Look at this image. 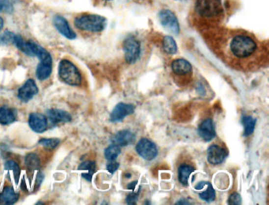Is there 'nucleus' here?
Segmentation results:
<instances>
[{"label":"nucleus","instance_id":"2","mask_svg":"<svg viewBox=\"0 0 269 205\" xmlns=\"http://www.w3.org/2000/svg\"><path fill=\"white\" fill-rule=\"evenodd\" d=\"M106 18L97 14H84L75 19V24L81 30L88 32H102L107 26Z\"/></svg>","mask_w":269,"mask_h":205},{"label":"nucleus","instance_id":"9","mask_svg":"<svg viewBox=\"0 0 269 205\" xmlns=\"http://www.w3.org/2000/svg\"><path fill=\"white\" fill-rule=\"evenodd\" d=\"M39 89L36 82L32 79H28L18 90V97L22 102L31 101L38 93Z\"/></svg>","mask_w":269,"mask_h":205},{"label":"nucleus","instance_id":"13","mask_svg":"<svg viewBox=\"0 0 269 205\" xmlns=\"http://www.w3.org/2000/svg\"><path fill=\"white\" fill-rule=\"evenodd\" d=\"M197 132H198L199 136L203 139L204 141H207V142L211 141L215 137V129L213 121L211 119L204 120L199 125Z\"/></svg>","mask_w":269,"mask_h":205},{"label":"nucleus","instance_id":"17","mask_svg":"<svg viewBox=\"0 0 269 205\" xmlns=\"http://www.w3.org/2000/svg\"><path fill=\"white\" fill-rule=\"evenodd\" d=\"M18 116L16 110L8 106L0 107V124L2 126L10 125L15 122Z\"/></svg>","mask_w":269,"mask_h":205},{"label":"nucleus","instance_id":"7","mask_svg":"<svg viewBox=\"0 0 269 205\" xmlns=\"http://www.w3.org/2000/svg\"><path fill=\"white\" fill-rule=\"evenodd\" d=\"M159 18L163 28L173 34H179L180 32L179 21L172 11L169 10H161L159 14Z\"/></svg>","mask_w":269,"mask_h":205},{"label":"nucleus","instance_id":"10","mask_svg":"<svg viewBox=\"0 0 269 205\" xmlns=\"http://www.w3.org/2000/svg\"><path fill=\"white\" fill-rule=\"evenodd\" d=\"M53 24L58 32L61 33L62 36H65L66 38L69 39V40H75L76 38V33L70 26L66 18L60 16V15H55L53 18Z\"/></svg>","mask_w":269,"mask_h":205},{"label":"nucleus","instance_id":"1","mask_svg":"<svg viewBox=\"0 0 269 205\" xmlns=\"http://www.w3.org/2000/svg\"><path fill=\"white\" fill-rule=\"evenodd\" d=\"M257 50L255 41L247 36H235L231 43V51L235 57L239 58H247Z\"/></svg>","mask_w":269,"mask_h":205},{"label":"nucleus","instance_id":"5","mask_svg":"<svg viewBox=\"0 0 269 205\" xmlns=\"http://www.w3.org/2000/svg\"><path fill=\"white\" fill-rule=\"evenodd\" d=\"M221 8L219 0H197L196 5L197 13L205 17L216 16Z\"/></svg>","mask_w":269,"mask_h":205},{"label":"nucleus","instance_id":"12","mask_svg":"<svg viewBox=\"0 0 269 205\" xmlns=\"http://www.w3.org/2000/svg\"><path fill=\"white\" fill-rule=\"evenodd\" d=\"M226 156H227V153L225 149L219 145H211L208 149V161L213 165H218L223 163Z\"/></svg>","mask_w":269,"mask_h":205},{"label":"nucleus","instance_id":"15","mask_svg":"<svg viewBox=\"0 0 269 205\" xmlns=\"http://www.w3.org/2000/svg\"><path fill=\"white\" fill-rule=\"evenodd\" d=\"M135 134L132 133L131 130L124 129V130L119 131L115 133L111 138V142L114 145H119L120 147H124L127 145H131L135 141Z\"/></svg>","mask_w":269,"mask_h":205},{"label":"nucleus","instance_id":"37","mask_svg":"<svg viewBox=\"0 0 269 205\" xmlns=\"http://www.w3.org/2000/svg\"><path fill=\"white\" fill-rule=\"evenodd\" d=\"M44 174L43 173H39L38 175H37V180H36V185H40V183H41V181L44 180Z\"/></svg>","mask_w":269,"mask_h":205},{"label":"nucleus","instance_id":"3","mask_svg":"<svg viewBox=\"0 0 269 205\" xmlns=\"http://www.w3.org/2000/svg\"><path fill=\"white\" fill-rule=\"evenodd\" d=\"M58 75L65 83L71 86H79L81 83V76L79 69L71 61L63 59L58 66Z\"/></svg>","mask_w":269,"mask_h":205},{"label":"nucleus","instance_id":"36","mask_svg":"<svg viewBox=\"0 0 269 205\" xmlns=\"http://www.w3.org/2000/svg\"><path fill=\"white\" fill-rule=\"evenodd\" d=\"M137 185V181H134L133 182L130 183L128 185H127V189H131V190H134L136 189V186Z\"/></svg>","mask_w":269,"mask_h":205},{"label":"nucleus","instance_id":"34","mask_svg":"<svg viewBox=\"0 0 269 205\" xmlns=\"http://www.w3.org/2000/svg\"><path fill=\"white\" fill-rule=\"evenodd\" d=\"M119 163L118 162H115V160L110 161V163H108L107 165V170L108 171L109 173L112 174L115 173L117 170L119 169Z\"/></svg>","mask_w":269,"mask_h":205},{"label":"nucleus","instance_id":"6","mask_svg":"<svg viewBox=\"0 0 269 205\" xmlns=\"http://www.w3.org/2000/svg\"><path fill=\"white\" fill-rule=\"evenodd\" d=\"M136 151L141 158L148 161L153 160L158 155V150L156 145L147 138L141 139L137 142Z\"/></svg>","mask_w":269,"mask_h":205},{"label":"nucleus","instance_id":"25","mask_svg":"<svg viewBox=\"0 0 269 205\" xmlns=\"http://www.w3.org/2000/svg\"><path fill=\"white\" fill-rule=\"evenodd\" d=\"M163 49L167 54H176L178 47H177L175 39L173 38L172 36H165L163 40Z\"/></svg>","mask_w":269,"mask_h":205},{"label":"nucleus","instance_id":"4","mask_svg":"<svg viewBox=\"0 0 269 205\" xmlns=\"http://www.w3.org/2000/svg\"><path fill=\"white\" fill-rule=\"evenodd\" d=\"M125 58L129 64L137 63L141 56V44L134 37H128L123 42Z\"/></svg>","mask_w":269,"mask_h":205},{"label":"nucleus","instance_id":"14","mask_svg":"<svg viewBox=\"0 0 269 205\" xmlns=\"http://www.w3.org/2000/svg\"><path fill=\"white\" fill-rule=\"evenodd\" d=\"M47 116L51 123L54 125L62 123H69L72 120V116L67 111L60 109H49L46 111Z\"/></svg>","mask_w":269,"mask_h":205},{"label":"nucleus","instance_id":"22","mask_svg":"<svg viewBox=\"0 0 269 205\" xmlns=\"http://www.w3.org/2000/svg\"><path fill=\"white\" fill-rule=\"evenodd\" d=\"M52 72H53V64L40 62L36 68V77L40 80H47L52 75Z\"/></svg>","mask_w":269,"mask_h":205},{"label":"nucleus","instance_id":"32","mask_svg":"<svg viewBox=\"0 0 269 205\" xmlns=\"http://www.w3.org/2000/svg\"><path fill=\"white\" fill-rule=\"evenodd\" d=\"M140 190H141V189H138L137 192L129 193L128 195H127V198H126V202H127V205H134L137 204V200H138L139 194H140Z\"/></svg>","mask_w":269,"mask_h":205},{"label":"nucleus","instance_id":"39","mask_svg":"<svg viewBox=\"0 0 269 205\" xmlns=\"http://www.w3.org/2000/svg\"><path fill=\"white\" fill-rule=\"evenodd\" d=\"M3 26H4V21H3L2 18L0 17V32L2 31V28H3Z\"/></svg>","mask_w":269,"mask_h":205},{"label":"nucleus","instance_id":"29","mask_svg":"<svg viewBox=\"0 0 269 205\" xmlns=\"http://www.w3.org/2000/svg\"><path fill=\"white\" fill-rule=\"evenodd\" d=\"M39 145L49 149H54L59 145L60 141L58 138H42L39 141Z\"/></svg>","mask_w":269,"mask_h":205},{"label":"nucleus","instance_id":"11","mask_svg":"<svg viewBox=\"0 0 269 205\" xmlns=\"http://www.w3.org/2000/svg\"><path fill=\"white\" fill-rule=\"evenodd\" d=\"M28 126L32 131L37 133H44L48 128V120L41 113H32L28 118Z\"/></svg>","mask_w":269,"mask_h":205},{"label":"nucleus","instance_id":"26","mask_svg":"<svg viewBox=\"0 0 269 205\" xmlns=\"http://www.w3.org/2000/svg\"><path fill=\"white\" fill-rule=\"evenodd\" d=\"M205 188H206V189L205 191L199 193V197L202 201H206V202H212L215 199V189H213V185L209 181H207Z\"/></svg>","mask_w":269,"mask_h":205},{"label":"nucleus","instance_id":"33","mask_svg":"<svg viewBox=\"0 0 269 205\" xmlns=\"http://www.w3.org/2000/svg\"><path fill=\"white\" fill-rule=\"evenodd\" d=\"M228 204L231 205H239L242 204V197L238 193H234L228 198Z\"/></svg>","mask_w":269,"mask_h":205},{"label":"nucleus","instance_id":"19","mask_svg":"<svg viewBox=\"0 0 269 205\" xmlns=\"http://www.w3.org/2000/svg\"><path fill=\"white\" fill-rule=\"evenodd\" d=\"M19 193L14 191L10 186H6L0 193V204L1 205H14L19 199Z\"/></svg>","mask_w":269,"mask_h":205},{"label":"nucleus","instance_id":"16","mask_svg":"<svg viewBox=\"0 0 269 205\" xmlns=\"http://www.w3.org/2000/svg\"><path fill=\"white\" fill-rule=\"evenodd\" d=\"M27 43H28V46L30 48L33 55L38 57L41 63L53 64V58L48 51L45 50L44 48L37 45L36 43L33 42L32 40H29Z\"/></svg>","mask_w":269,"mask_h":205},{"label":"nucleus","instance_id":"8","mask_svg":"<svg viewBox=\"0 0 269 205\" xmlns=\"http://www.w3.org/2000/svg\"><path fill=\"white\" fill-rule=\"evenodd\" d=\"M134 106L125 102H119L113 109L110 115V121L112 123H117L123 120L126 117L132 115L134 112Z\"/></svg>","mask_w":269,"mask_h":205},{"label":"nucleus","instance_id":"23","mask_svg":"<svg viewBox=\"0 0 269 205\" xmlns=\"http://www.w3.org/2000/svg\"><path fill=\"white\" fill-rule=\"evenodd\" d=\"M242 123L244 127V133H243L244 137H248L254 132L257 119H253L252 116H245L243 117Z\"/></svg>","mask_w":269,"mask_h":205},{"label":"nucleus","instance_id":"27","mask_svg":"<svg viewBox=\"0 0 269 205\" xmlns=\"http://www.w3.org/2000/svg\"><path fill=\"white\" fill-rule=\"evenodd\" d=\"M14 44L16 45L17 48L19 50L22 51V52L27 54L28 56H34L32 54L30 48L28 46V43L25 42L22 36H19V35H15Z\"/></svg>","mask_w":269,"mask_h":205},{"label":"nucleus","instance_id":"18","mask_svg":"<svg viewBox=\"0 0 269 205\" xmlns=\"http://www.w3.org/2000/svg\"><path fill=\"white\" fill-rule=\"evenodd\" d=\"M171 69L174 74L179 76L187 75L190 74L192 71V66L188 61L183 58H178L173 61L171 64Z\"/></svg>","mask_w":269,"mask_h":205},{"label":"nucleus","instance_id":"30","mask_svg":"<svg viewBox=\"0 0 269 205\" xmlns=\"http://www.w3.org/2000/svg\"><path fill=\"white\" fill-rule=\"evenodd\" d=\"M5 170L6 171H12L14 174V177L16 179V181L18 182V179H19V176H20V167L14 161L9 160L5 163Z\"/></svg>","mask_w":269,"mask_h":205},{"label":"nucleus","instance_id":"31","mask_svg":"<svg viewBox=\"0 0 269 205\" xmlns=\"http://www.w3.org/2000/svg\"><path fill=\"white\" fill-rule=\"evenodd\" d=\"M15 34L10 31H6L0 35V45H7L14 44Z\"/></svg>","mask_w":269,"mask_h":205},{"label":"nucleus","instance_id":"20","mask_svg":"<svg viewBox=\"0 0 269 205\" xmlns=\"http://www.w3.org/2000/svg\"><path fill=\"white\" fill-rule=\"evenodd\" d=\"M79 171H85L87 172H84L81 175L82 178L84 179H86L87 181H92L93 179V175L97 171V165L96 163L93 161H84L83 163H81L80 166L79 167Z\"/></svg>","mask_w":269,"mask_h":205},{"label":"nucleus","instance_id":"35","mask_svg":"<svg viewBox=\"0 0 269 205\" xmlns=\"http://www.w3.org/2000/svg\"><path fill=\"white\" fill-rule=\"evenodd\" d=\"M12 10V6L7 0H0V13L2 11L10 12Z\"/></svg>","mask_w":269,"mask_h":205},{"label":"nucleus","instance_id":"21","mask_svg":"<svg viewBox=\"0 0 269 205\" xmlns=\"http://www.w3.org/2000/svg\"><path fill=\"white\" fill-rule=\"evenodd\" d=\"M193 171H194V168L192 166L189 165V164H182L178 170V178H179V182L185 186L188 185L189 177Z\"/></svg>","mask_w":269,"mask_h":205},{"label":"nucleus","instance_id":"28","mask_svg":"<svg viewBox=\"0 0 269 205\" xmlns=\"http://www.w3.org/2000/svg\"><path fill=\"white\" fill-rule=\"evenodd\" d=\"M121 147L119 145H110V146L107 148L105 151V156L108 160H115L117 157L120 155Z\"/></svg>","mask_w":269,"mask_h":205},{"label":"nucleus","instance_id":"40","mask_svg":"<svg viewBox=\"0 0 269 205\" xmlns=\"http://www.w3.org/2000/svg\"><path fill=\"white\" fill-rule=\"evenodd\" d=\"M36 205H44V203H42V202H37Z\"/></svg>","mask_w":269,"mask_h":205},{"label":"nucleus","instance_id":"38","mask_svg":"<svg viewBox=\"0 0 269 205\" xmlns=\"http://www.w3.org/2000/svg\"><path fill=\"white\" fill-rule=\"evenodd\" d=\"M176 205H190L189 202L186 199H182L177 202Z\"/></svg>","mask_w":269,"mask_h":205},{"label":"nucleus","instance_id":"24","mask_svg":"<svg viewBox=\"0 0 269 205\" xmlns=\"http://www.w3.org/2000/svg\"><path fill=\"white\" fill-rule=\"evenodd\" d=\"M25 163L27 168L30 171H36L40 169V161L38 155L35 153H29L26 156Z\"/></svg>","mask_w":269,"mask_h":205}]
</instances>
